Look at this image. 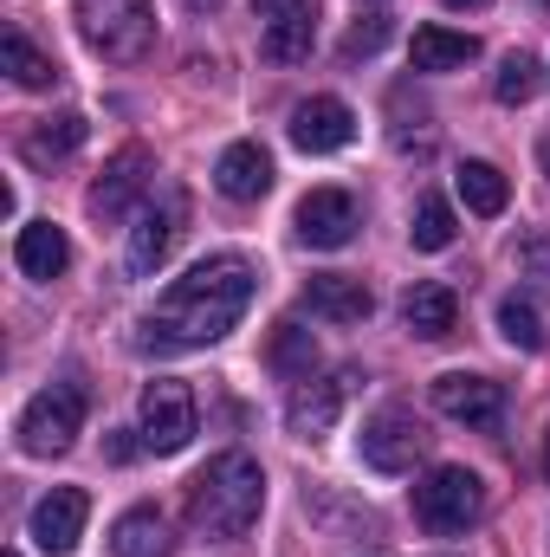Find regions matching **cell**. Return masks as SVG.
I'll use <instances>...</instances> for the list:
<instances>
[{"label":"cell","instance_id":"8fae6325","mask_svg":"<svg viewBox=\"0 0 550 557\" xmlns=\"http://www.w3.org/2000/svg\"><path fill=\"white\" fill-rule=\"evenodd\" d=\"M434 409L447 421H466V428H499L505 416V389L492 376H466V370H447L434 376Z\"/></svg>","mask_w":550,"mask_h":557},{"label":"cell","instance_id":"4316f807","mask_svg":"<svg viewBox=\"0 0 550 557\" xmlns=\"http://www.w3.org/2000/svg\"><path fill=\"white\" fill-rule=\"evenodd\" d=\"M273 370L278 376H311L317 370V337L304 324H278L273 331Z\"/></svg>","mask_w":550,"mask_h":557},{"label":"cell","instance_id":"7a4b0ae2","mask_svg":"<svg viewBox=\"0 0 550 557\" xmlns=\"http://www.w3.org/2000/svg\"><path fill=\"white\" fill-rule=\"evenodd\" d=\"M260 506H266V473H260V460L240 454V447L214 454V460L195 473V486H188V519H195V532H208V539H247L253 519H260Z\"/></svg>","mask_w":550,"mask_h":557},{"label":"cell","instance_id":"484cf974","mask_svg":"<svg viewBox=\"0 0 550 557\" xmlns=\"http://www.w3.org/2000/svg\"><path fill=\"white\" fill-rule=\"evenodd\" d=\"M453 234H460V221H453V208L440 201V195H421V208H414V227L409 240L421 253H447L453 247Z\"/></svg>","mask_w":550,"mask_h":557},{"label":"cell","instance_id":"4dcf8cb0","mask_svg":"<svg viewBox=\"0 0 550 557\" xmlns=\"http://www.w3.org/2000/svg\"><path fill=\"white\" fill-rule=\"evenodd\" d=\"M182 7H188V13H214L221 0H182Z\"/></svg>","mask_w":550,"mask_h":557},{"label":"cell","instance_id":"7c38bea8","mask_svg":"<svg viewBox=\"0 0 550 557\" xmlns=\"http://www.w3.org/2000/svg\"><path fill=\"white\" fill-rule=\"evenodd\" d=\"M85 519H91V499L78 486H52L39 506H33V545L46 557H72L85 539Z\"/></svg>","mask_w":550,"mask_h":557},{"label":"cell","instance_id":"f1b7e54d","mask_svg":"<svg viewBox=\"0 0 550 557\" xmlns=\"http://www.w3.org/2000/svg\"><path fill=\"white\" fill-rule=\"evenodd\" d=\"M389 33H396V20H389V13H363V20L343 33V59H376V52L389 46Z\"/></svg>","mask_w":550,"mask_h":557},{"label":"cell","instance_id":"52a82bcc","mask_svg":"<svg viewBox=\"0 0 550 557\" xmlns=\"http://www.w3.org/2000/svg\"><path fill=\"white\" fill-rule=\"evenodd\" d=\"M149 182H155V156H149L142 143H124V149L104 162V175L91 182V195H85L91 221H124L142 195H149Z\"/></svg>","mask_w":550,"mask_h":557},{"label":"cell","instance_id":"7402d4cb","mask_svg":"<svg viewBox=\"0 0 550 557\" xmlns=\"http://www.w3.org/2000/svg\"><path fill=\"white\" fill-rule=\"evenodd\" d=\"M414 72H460L479 59V39L473 33H453V26H421L414 33Z\"/></svg>","mask_w":550,"mask_h":557},{"label":"cell","instance_id":"30bf717a","mask_svg":"<svg viewBox=\"0 0 550 557\" xmlns=\"http://www.w3.org/2000/svg\"><path fill=\"white\" fill-rule=\"evenodd\" d=\"M350 389H357V370H337V376H304L298 389H291V403H285V421H291V434H304V441H317V434H330L337 416H343V403H350Z\"/></svg>","mask_w":550,"mask_h":557},{"label":"cell","instance_id":"44dd1931","mask_svg":"<svg viewBox=\"0 0 550 557\" xmlns=\"http://www.w3.org/2000/svg\"><path fill=\"white\" fill-rule=\"evenodd\" d=\"M111 552L117 557H168L175 539H168V519L155 506H130L117 525H111Z\"/></svg>","mask_w":550,"mask_h":557},{"label":"cell","instance_id":"277c9868","mask_svg":"<svg viewBox=\"0 0 550 557\" xmlns=\"http://www.w3.org/2000/svg\"><path fill=\"white\" fill-rule=\"evenodd\" d=\"M479 512H486V480L466 467H434L414 486V519L434 539H460L466 525H479Z\"/></svg>","mask_w":550,"mask_h":557},{"label":"cell","instance_id":"83f0119b","mask_svg":"<svg viewBox=\"0 0 550 557\" xmlns=\"http://www.w3.org/2000/svg\"><path fill=\"white\" fill-rule=\"evenodd\" d=\"M532 91H538V59H532V52H512V59L499 65V78H492V98H499V104H525Z\"/></svg>","mask_w":550,"mask_h":557},{"label":"cell","instance_id":"4fadbf2b","mask_svg":"<svg viewBox=\"0 0 550 557\" xmlns=\"http://www.w3.org/2000/svg\"><path fill=\"white\" fill-rule=\"evenodd\" d=\"M298 240L317 247V253L350 247V240H357V201H350L343 188H311V195L298 201Z\"/></svg>","mask_w":550,"mask_h":557},{"label":"cell","instance_id":"603a6c76","mask_svg":"<svg viewBox=\"0 0 550 557\" xmlns=\"http://www.w3.org/2000/svg\"><path fill=\"white\" fill-rule=\"evenodd\" d=\"M0 59H7V72H13L20 91H52V85H59V65H52L26 33H7V39H0Z\"/></svg>","mask_w":550,"mask_h":557},{"label":"cell","instance_id":"5b68a950","mask_svg":"<svg viewBox=\"0 0 550 557\" xmlns=\"http://www.w3.org/2000/svg\"><path fill=\"white\" fill-rule=\"evenodd\" d=\"M78 428H85V389L52 383V389H39V396L20 409V447L39 454V460H52V454H65V447L78 441Z\"/></svg>","mask_w":550,"mask_h":557},{"label":"cell","instance_id":"8992f818","mask_svg":"<svg viewBox=\"0 0 550 557\" xmlns=\"http://www.w3.org/2000/svg\"><path fill=\"white\" fill-rule=\"evenodd\" d=\"M137 434L149 454H182L195 441V389L175 376H155L137 403Z\"/></svg>","mask_w":550,"mask_h":557},{"label":"cell","instance_id":"ac0fdd59","mask_svg":"<svg viewBox=\"0 0 550 557\" xmlns=\"http://www.w3.org/2000/svg\"><path fill=\"white\" fill-rule=\"evenodd\" d=\"M402 318H409L414 337L440 344V337H453V324H460V298H453V285L427 278V285H409V298H402Z\"/></svg>","mask_w":550,"mask_h":557},{"label":"cell","instance_id":"d6986e66","mask_svg":"<svg viewBox=\"0 0 550 557\" xmlns=\"http://www.w3.org/2000/svg\"><path fill=\"white\" fill-rule=\"evenodd\" d=\"M311 39H317V13H311V0H304V7H291V13H273V20H266L260 52H266L273 65H298V59H311Z\"/></svg>","mask_w":550,"mask_h":557},{"label":"cell","instance_id":"e575fe53","mask_svg":"<svg viewBox=\"0 0 550 557\" xmlns=\"http://www.w3.org/2000/svg\"><path fill=\"white\" fill-rule=\"evenodd\" d=\"M7 557H20V552H7Z\"/></svg>","mask_w":550,"mask_h":557},{"label":"cell","instance_id":"f546056e","mask_svg":"<svg viewBox=\"0 0 550 557\" xmlns=\"http://www.w3.org/2000/svg\"><path fill=\"white\" fill-rule=\"evenodd\" d=\"M518 260L538 278H550V234H525V240H518Z\"/></svg>","mask_w":550,"mask_h":557},{"label":"cell","instance_id":"ffe728a7","mask_svg":"<svg viewBox=\"0 0 550 557\" xmlns=\"http://www.w3.org/2000/svg\"><path fill=\"white\" fill-rule=\"evenodd\" d=\"M85 137H91V124H85L78 111H65V117H46V124H33L20 149H26V162H33V169H52V162L78 156V149H85Z\"/></svg>","mask_w":550,"mask_h":557},{"label":"cell","instance_id":"5bb4252c","mask_svg":"<svg viewBox=\"0 0 550 557\" xmlns=\"http://www.w3.org/2000/svg\"><path fill=\"white\" fill-rule=\"evenodd\" d=\"M285 131H291V143L304 156H330V149H343V143L357 137V111L343 98H304Z\"/></svg>","mask_w":550,"mask_h":557},{"label":"cell","instance_id":"d590c367","mask_svg":"<svg viewBox=\"0 0 550 557\" xmlns=\"http://www.w3.org/2000/svg\"><path fill=\"white\" fill-rule=\"evenodd\" d=\"M545 7H550V0H545Z\"/></svg>","mask_w":550,"mask_h":557},{"label":"cell","instance_id":"3957f363","mask_svg":"<svg viewBox=\"0 0 550 557\" xmlns=\"http://www.w3.org/2000/svg\"><path fill=\"white\" fill-rule=\"evenodd\" d=\"M72 20L85 46L111 65H137L155 39V7L149 0H72Z\"/></svg>","mask_w":550,"mask_h":557},{"label":"cell","instance_id":"e0dca14e","mask_svg":"<svg viewBox=\"0 0 550 557\" xmlns=\"http://www.w3.org/2000/svg\"><path fill=\"white\" fill-rule=\"evenodd\" d=\"M13 267L26 278H59L72 267V240H65V227H52V221H26L20 227V240H13Z\"/></svg>","mask_w":550,"mask_h":557},{"label":"cell","instance_id":"d6a6232c","mask_svg":"<svg viewBox=\"0 0 550 557\" xmlns=\"http://www.w3.org/2000/svg\"><path fill=\"white\" fill-rule=\"evenodd\" d=\"M538 162H545V175H550V137H545V143H538Z\"/></svg>","mask_w":550,"mask_h":557},{"label":"cell","instance_id":"d4e9b609","mask_svg":"<svg viewBox=\"0 0 550 557\" xmlns=\"http://www.w3.org/2000/svg\"><path fill=\"white\" fill-rule=\"evenodd\" d=\"M499 337L512 350H545V311L525 298V292H505L499 298Z\"/></svg>","mask_w":550,"mask_h":557},{"label":"cell","instance_id":"cb8c5ba5","mask_svg":"<svg viewBox=\"0 0 550 557\" xmlns=\"http://www.w3.org/2000/svg\"><path fill=\"white\" fill-rule=\"evenodd\" d=\"M453 188H460V201H466L473 214H505V201H512V182H505L492 162H460Z\"/></svg>","mask_w":550,"mask_h":557},{"label":"cell","instance_id":"6da1fadb","mask_svg":"<svg viewBox=\"0 0 550 557\" xmlns=\"http://www.w3.org/2000/svg\"><path fill=\"white\" fill-rule=\"evenodd\" d=\"M253 285H260V278H253V267H247L240 253H214V260L188 267V273L155 298V311H149V344H155V350H201V344H221V337L247 318Z\"/></svg>","mask_w":550,"mask_h":557},{"label":"cell","instance_id":"9a60e30c","mask_svg":"<svg viewBox=\"0 0 550 557\" xmlns=\"http://www.w3.org/2000/svg\"><path fill=\"white\" fill-rule=\"evenodd\" d=\"M214 188H221L227 201H260V195L273 188V156H266L260 143H227L221 162H214Z\"/></svg>","mask_w":550,"mask_h":557},{"label":"cell","instance_id":"ba28073f","mask_svg":"<svg viewBox=\"0 0 550 557\" xmlns=\"http://www.w3.org/2000/svg\"><path fill=\"white\" fill-rule=\"evenodd\" d=\"M182 221H188V195L182 188H162V201H149L130 227V247H124V267L137 278H149L182 240Z\"/></svg>","mask_w":550,"mask_h":557},{"label":"cell","instance_id":"1f68e13d","mask_svg":"<svg viewBox=\"0 0 550 557\" xmlns=\"http://www.w3.org/2000/svg\"><path fill=\"white\" fill-rule=\"evenodd\" d=\"M440 7H453V13H466V7H486V0H440Z\"/></svg>","mask_w":550,"mask_h":557},{"label":"cell","instance_id":"836d02e7","mask_svg":"<svg viewBox=\"0 0 550 557\" xmlns=\"http://www.w3.org/2000/svg\"><path fill=\"white\" fill-rule=\"evenodd\" d=\"M545 473H550V428H545Z\"/></svg>","mask_w":550,"mask_h":557},{"label":"cell","instance_id":"2e32d148","mask_svg":"<svg viewBox=\"0 0 550 557\" xmlns=\"http://www.w3.org/2000/svg\"><path fill=\"white\" fill-rule=\"evenodd\" d=\"M304 305H311L317 318H330V324H363V318L376 311L370 285H363V278H350V273H311Z\"/></svg>","mask_w":550,"mask_h":557},{"label":"cell","instance_id":"9c48e42d","mask_svg":"<svg viewBox=\"0 0 550 557\" xmlns=\"http://www.w3.org/2000/svg\"><path fill=\"white\" fill-rule=\"evenodd\" d=\"M363 460L376 473H414V460L427 454V428L409 416V409H383V416L363 421Z\"/></svg>","mask_w":550,"mask_h":557}]
</instances>
